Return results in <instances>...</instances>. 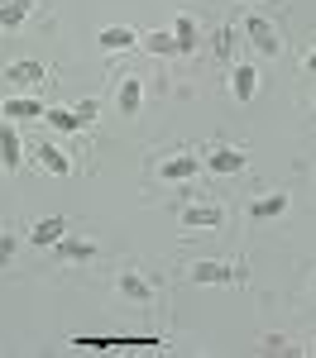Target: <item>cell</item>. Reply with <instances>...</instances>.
I'll return each instance as SVG.
<instances>
[{"label":"cell","instance_id":"6da1fadb","mask_svg":"<svg viewBox=\"0 0 316 358\" xmlns=\"http://www.w3.org/2000/svg\"><path fill=\"white\" fill-rule=\"evenodd\" d=\"M245 34H249V43H254L263 57H278V48H283V38H278V29L268 24L263 15H249L245 20Z\"/></svg>","mask_w":316,"mask_h":358},{"label":"cell","instance_id":"7a4b0ae2","mask_svg":"<svg viewBox=\"0 0 316 358\" xmlns=\"http://www.w3.org/2000/svg\"><path fill=\"white\" fill-rule=\"evenodd\" d=\"M192 282H201V287H230V282H240V273L226 268V263H197L192 268Z\"/></svg>","mask_w":316,"mask_h":358},{"label":"cell","instance_id":"3957f363","mask_svg":"<svg viewBox=\"0 0 316 358\" xmlns=\"http://www.w3.org/2000/svg\"><path fill=\"white\" fill-rule=\"evenodd\" d=\"M197 167H201L197 153H177V158H168V163L158 167V177L163 182H187V177H197Z\"/></svg>","mask_w":316,"mask_h":358},{"label":"cell","instance_id":"277c9868","mask_svg":"<svg viewBox=\"0 0 316 358\" xmlns=\"http://www.w3.org/2000/svg\"><path fill=\"white\" fill-rule=\"evenodd\" d=\"M43 77H48V67H43V62H34V57L5 67V82H15V86H34V82H43Z\"/></svg>","mask_w":316,"mask_h":358},{"label":"cell","instance_id":"5b68a950","mask_svg":"<svg viewBox=\"0 0 316 358\" xmlns=\"http://www.w3.org/2000/svg\"><path fill=\"white\" fill-rule=\"evenodd\" d=\"M221 220H226L221 206H187V210H182V224H187V229H216Z\"/></svg>","mask_w":316,"mask_h":358},{"label":"cell","instance_id":"8992f818","mask_svg":"<svg viewBox=\"0 0 316 358\" xmlns=\"http://www.w3.org/2000/svg\"><path fill=\"white\" fill-rule=\"evenodd\" d=\"M106 53H125V48H135L139 43V34L135 29H125V24H111V29H101V38H96Z\"/></svg>","mask_w":316,"mask_h":358},{"label":"cell","instance_id":"52a82bcc","mask_svg":"<svg viewBox=\"0 0 316 358\" xmlns=\"http://www.w3.org/2000/svg\"><path fill=\"white\" fill-rule=\"evenodd\" d=\"M230 91H235V101H254L259 91V72L249 62H235V77H230Z\"/></svg>","mask_w":316,"mask_h":358},{"label":"cell","instance_id":"ba28073f","mask_svg":"<svg viewBox=\"0 0 316 358\" xmlns=\"http://www.w3.org/2000/svg\"><path fill=\"white\" fill-rule=\"evenodd\" d=\"M206 167L221 172V177H230V172L245 167V153H240V148H211V153H206Z\"/></svg>","mask_w":316,"mask_h":358},{"label":"cell","instance_id":"9c48e42d","mask_svg":"<svg viewBox=\"0 0 316 358\" xmlns=\"http://www.w3.org/2000/svg\"><path fill=\"white\" fill-rule=\"evenodd\" d=\"M20 158H25V153H20V134H15V124L5 120V124H0V163H5V172H15Z\"/></svg>","mask_w":316,"mask_h":358},{"label":"cell","instance_id":"30bf717a","mask_svg":"<svg viewBox=\"0 0 316 358\" xmlns=\"http://www.w3.org/2000/svg\"><path fill=\"white\" fill-rule=\"evenodd\" d=\"M53 248H57L62 263H86V258H96V244H91V239H67V234H62Z\"/></svg>","mask_w":316,"mask_h":358},{"label":"cell","instance_id":"8fae6325","mask_svg":"<svg viewBox=\"0 0 316 358\" xmlns=\"http://www.w3.org/2000/svg\"><path fill=\"white\" fill-rule=\"evenodd\" d=\"M62 234H67V220H62V215H48V220H39L34 229H29V239H34L39 248H43V244H57Z\"/></svg>","mask_w":316,"mask_h":358},{"label":"cell","instance_id":"7c38bea8","mask_svg":"<svg viewBox=\"0 0 316 358\" xmlns=\"http://www.w3.org/2000/svg\"><path fill=\"white\" fill-rule=\"evenodd\" d=\"M172 43H177V53H197V20H192V15H177Z\"/></svg>","mask_w":316,"mask_h":358},{"label":"cell","instance_id":"4fadbf2b","mask_svg":"<svg viewBox=\"0 0 316 358\" xmlns=\"http://www.w3.org/2000/svg\"><path fill=\"white\" fill-rule=\"evenodd\" d=\"M139 106H144V82L139 77H125L120 82V115H139Z\"/></svg>","mask_w":316,"mask_h":358},{"label":"cell","instance_id":"5bb4252c","mask_svg":"<svg viewBox=\"0 0 316 358\" xmlns=\"http://www.w3.org/2000/svg\"><path fill=\"white\" fill-rule=\"evenodd\" d=\"M283 210H287V196H283V192H273V196H259L254 206H249V215H254V220H278Z\"/></svg>","mask_w":316,"mask_h":358},{"label":"cell","instance_id":"9a60e30c","mask_svg":"<svg viewBox=\"0 0 316 358\" xmlns=\"http://www.w3.org/2000/svg\"><path fill=\"white\" fill-rule=\"evenodd\" d=\"M120 292L130 296V301H153V282H144L139 273H120Z\"/></svg>","mask_w":316,"mask_h":358},{"label":"cell","instance_id":"2e32d148","mask_svg":"<svg viewBox=\"0 0 316 358\" xmlns=\"http://www.w3.org/2000/svg\"><path fill=\"white\" fill-rule=\"evenodd\" d=\"M39 167H43V172H53V177H67V172H72L67 153H62V148H53V143H43V148H39Z\"/></svg>","mask_w":316,"mask_h":358},{"label":"cell","instance_id":"e0dca14e","mask_svg":"<svg viewBox=\"0 0 316 358\" xmlns=\"http://www.w3.org/2000/svg\"><path fill=\"white\" fill-rule=\"evenodd\" d=\"M5 120H43V106L29 96H15V101H5Z\"/></svg>","mask_w":316,"mask_h":358},{"label":"cell","instance_id":"ac0fdd59","mask_svg":"<svg viewBox=\"0 0 316 358\" xmlns=\"http://www.w3.org/2000/svg\"><path fill=\"white\" fill-rule=\"evenodd\" d=\"M43 120H48L53 129H62V134H77V129H82V115H77V110H62V106H57V110H43Z\"/></svg>","mask_w":316,"mask_h":358},{"label":"cell","instance_id":"d6986e66","mask_svg":"<svg viewBox=\"0 0 316 358\" xmlns=\"http://www.w3.org/2000/svg\"><path fill=\"white\" fill-rule=\"evenodd\" d=\"M29 20V0H10V5H0V29H20Z\"/></svg>","mask_w":316,"mask_h":358},{"label":"cell","instance_id":"ffe728a7","mask_svg":"<svg viewBox=\"0 0 316 358\" xmlns=\"http://www.w3.org/2000/svg\"><path fill=\"white\" fill-rule=\"evenodd\" d=\"M211 48H216V57H221V62H230V57H235V29H216V38H211Z\"/></svg>","mask_w":316,"mask_h":358},{"label":"cell","instance_id":"44dd1931","mask_svg":"<svg viewBox=\"0 0 316 358\" xmlns=\"http://www.w3.org/2000/svg\"><path fill=\"white\" fill-rule=\"evenodd\" d=\"M144 48H149L153 57H168V53H177V43H172V34H149V38H144Z\"/></svg>","mask_w":316,"mask_h":358},{"label":"cell","instance_id":"7402d4cb","mask_svg":"<svg viewBox=\"0 0 316 358\" xmlns=\"http://www.w3.org/2000/svg\"><path fill=\"white\" fill-rule=\"evenodd\" d=\"M263 354H292V344H287L283 334H268L263 339Z\"/></svg>","mask_w":316,"mask_h":358},{"label":"cell","instance_id":"603a6c76","mask_svg":"<svg viewBox=\"0 0 316 358\" xmlns=\"http://www.w3.org/2000/svg\"><path fill=\"white\" fill-rule=\"evenodd\" d=\"M77 115H82V124H91V120L101 115V101H82V106H77Z\"/></svg>","mask_w":316,"mask_h":358},{"label":"cell","instance_id":"cb8c5ba5","mask_svg":"<svg viewBox=\"0 0 316 358\" xmlns=\"http://www.w3.org/2000/svg\"><path fill=\"white\" fill-rule=\"evenodd\" d=\"M10 258H15V239H10V234H0V268H5Z\"/></svg>","mask_w":316,"mask_h":358},{"label":"cell","instance_id":"d4e9b609","mask_svg":"<svg viewBox=\"0 0 316 358\" xmlns=\"http://www.w3.org/2000/svg\"><path fill=\"white\" fill-rule=\"evenodd\" d=\"M302 67H307V72L316 77V53H307V62H302Z\"/></svg>","mask_w":316,"mask_h":358},{"label":"cell","instance_id":"484cf974","mask_svg":"<svg viewBox=\"0 0 316 358\" xmlns=\"http://www.w3.org/2000/svg\"><path fill=\"white\" fill-rule=\"evenodd\" d=\"M249 5H254V0H249Z\"/></svg>","mask_w":316,"mask_h":358}]
</instances>
